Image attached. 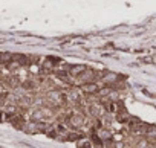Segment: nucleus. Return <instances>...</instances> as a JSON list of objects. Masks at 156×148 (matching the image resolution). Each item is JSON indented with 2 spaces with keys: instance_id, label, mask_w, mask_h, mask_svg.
<instances>
[{
  "instance_id": "nucleus-1",
  "label": "nucleus",
  "mask_w": 156,
  "mask_h": 148,
  "mask_svg": "<svg viewBox=\"0 0 156 148\" xmlns=\"http://www.w3.org/2000/svg\"><path fill=\"white\" fill-rule=\"evenodd\" d=\"M48 101L54 105H61L64 101V93L57 92V90H51V92H48Z\"/></svg>"
},
{
  "instance_id": "nucleus-2",
  "label": "nucleus",
  "mask_w": 156,
  "mask_h": 148,
  "mask_svg": "<svg viewBox=\"0 0 156 148\" xmlns=\"http://www.w3.org/2000/svg\"><path fill=\"white\" fill-rule=\"evenodd\" d=\"M81 92L86 93V95H94V93H98L100 89H98L97 83H89V84H83L81 86Z\"/></svg>"
},
{
  "instance_id": "nucleus-3",
  "label": "nucleus",
  "mask_w": 156,
  "mask_h": 148,
  "mask_svg": "<svg viewBox=\"0 0 156 148\" xmlns=\"http://www.w3.org/2000/svg\"><path fill=\"white\" fill-rule=\"evenodd\" d=\"M78 146H80V148H94L90 140H81L80 143H78Z\"/></svg>"
},
{
  "instance_id": "nucleus-4",
  "label": "nucleus",
  "mask_w": 156,
  "mask_h": 148,
  "mask_svg": "<svg viewBox=\"0 0 156 148\" xmlns=\"http://www.w3.org/2000/svg\"><path fill=\"white\" fill-rule=\"evenodd\" d=\"M104 148H116V142H113L112 139L110 140H106L104 142Z\"/></svg>"
},
{
  "instance_id": "nucleus-5",
  "label": "nucleus",
  "mask_w": 156,
  "mask_h": 148,
  "mask_svg": "<svg viewBox=\"0 0 156 148\" xmlns=\"http://www.w3.org/2000/svg\"><path fill=\"white\" fill-rule=\"evenodd\" d=\"M145 148H156V143H150V145H147Z\"/></svg>"
}]
</instances>
